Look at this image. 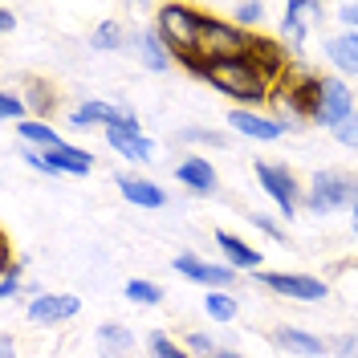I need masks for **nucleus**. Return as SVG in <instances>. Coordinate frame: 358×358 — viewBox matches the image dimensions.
Returning <instances> with one entry per match:
<instances>
[{
	"label": "nucleus",
	"mask_w": 358,
	"mask_h": 358,
	"mask_svg": "<svg viewBox=\"0 0 358 358\" xmlns=\"http://www.w3.org/2000/svg\"><path fill=\"white\" fill-rule=\"evenodd\" d=\"M78 313H82V297H73V293H41V297H29L24 322H33V326H62V322H73Z\"/></svg>",
	"instance_id": "9b49d317"
},
{
	"label": "nucleus",
	"mask_w": 358,
	"mask_h": 358,
	"mask_svg": "<svg viewBox=\"0 0 358 358\" xmlns=\"http://www.w3.org/2000/svg\"><path fill=\"white\" fill-rule=\"evenodd\" d=\"M326 62L338 69V73H350L358 78V33H338L326 41Z\"/></svg>",
	"instance_id": "5701e85b"
},
{
	"label": "nucleus",
	"mask_w": 358,
	"mask_h": 358,
	"mask_svg": "<svg viewBox=\"0 0 358 358\" xmlns=\"http://www.w3.org/2000/svg\"><path fill=\"white\" fill-rule=\"evenodd\" d=\"M203 82L224 94V98H232L236 102V110H261L273 102V82H268L265 73L257 69L252 57H228V62H212L208 73H203Z\"/></svg>",
	"instance_id": "f257e3e1"
},
{
	"label": "nucleus",
	"mask_w": 358,
	"mask_h": 358,
	"mask_svg": "<svg viewBox=\"0 0 358 358\" xmlns=\"http://www.w3.org/2000/svg\"><path fill=\"white\" fill-rule=\"evenodd\" d=\"M24 106H29V118H41L49 122L53 110H57V86L49 82V78H37V73H29L24 78Z\"/></svg>",
	"instance_id": "aec40b11"
},
{
	"label": "nucleus",
	"mask_w": 358,
	"mask_h": 358,
	"mask_svg": "<svg viewBox=\"0 0 358 358\" xmlns=\"http://www.w3.org/2000/svg\"><path fill=\"white\" fill-rule=\"evenodd\" d=\"M257 281H261L268 293L289 297V301H326V297H330V285H326L322 277H313V273H277V268L265 273V268H261Z\"/></svg>",
	"instance_id": "9d476101"
},
{
	"label": "nucleus",
	"mask_w": 358,
	"mask_h": 358,
	"mask_svg": "<svg viewBox=\"0 0 358 358\" xmlns=\"http://www.w3.org/2000/svg\"><path fill=\"white\" fill-rule=\"evenodd\" d=\"M252 41L257 33H245L241 24L220 21V17H203V37H200V57L212 66V62H228V57H248L252 53Z\"/></svg>",
	"instance_id": "39448f33"
},
{
	"label": "nucleus",
	"mask_w": 358,
	"mask_h": 358,
	"mask_svg": "<svg viewBox=\"0 0 358 358\" xmlns=\"http://www.w3.org/2000/svg\"><path fill=\"white\" fill-rule=\"evenodd\" d=\"M13 29H17V13L8 4H0V33H13Z\"/></svg>",
	"instance_id": "58836bf2"
},
{
	"label": "nucleus",
	"mask_w": 358,
	"mask_h": 358,
	"mask_svg": "<svg viewBox=\"0 0 358 358\" xmlns=\"http://www.w3.org/2000/svg\"><path fill=\"white\" fill-rule=\"evenodd\" d=\"M228 127L236 134H245V138H257V143H277L293 131L289 122H281V114H265V110H232Z\"/></svg>",
	"instance_id": "ddd939ff"
},
{
	"label": "nucleus",
	"mask_w": 358,
	"mask_h": 358,
	"mask_svg": "<svg viewBox=\"0 0 358 358\" xmlns=\"http://www.w3.org/2000/svg\"><path fill=\"white\" fill-rule=\"evenodd\" d=\"M21 273H24V261H4V268H0V297L4 301H13L21 293Z\"/></svg>",
	"instance_id": "2f4dec72"
},
{
	"label": "nucleus",
	"mask_w": 358,
	"mask_h": 358,
	"mask_svg": "<svg viewBox=\"0 0 358 358\" xmlns=\"http://www.w3.org/2000/svg\"><path fill=\"white\" fill-rule=\"evenodd\" d=\"M45 163H49V176H90L94 171V155L86 147H73V143H62L53 151H41Z\"/></svg>",
	"instance_id": "f3484780"
},
{
	"label": "nucleus",
	"mask_w": 358,
	"mask_h": 358,
	"mask_svg": "<svg viewBox=\"0 0 358 358\" xmlns=\"http://www.w3.org/2000/svg\"><path fill=\"white\" fill-rule=\"evenodd\" d=\"M358 203V176L355 171H342V167H322L310 179L301 208L313 216H330V212H355Z\"/></svg>",
	"instance_id": "7ed1b4c3"
},
{
	"label": "nucleus",
	"mask_w": 358,
	"mask_h": 358,
	"mask_svg": "<svg viewBox=\"0 0 358 358\" xmlns=\"http://www.w3.org/2000/svg\"><path fill=\"white\" fill-rule=\"evenodd\" d=\"M350 228L358 232V203H355V212H350Z\"/></svg>",
	"instance_id": "79ce46f5"
},
{
	"label": "nucleus",
	"mask_w": 358,
	"mask_h": 358,
	"mask_svg": "<svg viewBox=\"0 0 358 358\" xmlns=\"http://www.w3.org/2000/svg\"><path fill=\"white\" fill-rule=\"evenodd\" d=\"M252 228H257V232H265L268 241H285V228L273 220V216H265V212H252Z\"/></svg>",
	"instance_id": "c9c22d12"
},
{
	"label": "nucleus",
	"mask_w": 358,
	"mask_h": 358,
	"mask_svg": "<svg viewBox=\"0 0 358 358\" xmlns=\"http://www.w3.org/2000/svg\"><path fill=\"white\" fill-rule=\"evenodd\" d=\"M69 127H78V131H94V127H102V131L127 127V131H134V134H147L143 122H138V114H134L127 102H106V98H90V102H82V106H73V110H69Z\"/></svg>",
	"instance_id": "0eeeda50"
},
{
	"label": "nucleus",
	"mask_w": 358,
	"mask_h": 358,
	"mask_svg": "<svg viewBox=\"0 0 358 358\" xmlns=\"http://www.w3.org/2000/svg\"><path fill=\"white\" fill-rule=\"evenodd\" d=\"M273 342H277L285 355H297V358L330 355V342L317 338V334H310V330H301V326H277V330H273Z\"/></svg>",
	"instance_id": "2eb2a0df"
},
{
	"label": "nucleus",
	"mask_w": 358,
	"mask_h": 358,
	"mask_svg": "<svg viewBox=\"0 0 358 358\" xmlns=\"http://www.w3.org/2000/svg\"><path fill=\"white\" fill-rule=\"evenodd\" d=\"M326 17V8L317 4V0H289L285 4V17H281V41L285 49L293 53V62L301 66V57H306V37H310L313 21H322Z\"/></svg>",
	"instance_id": "1a4fd4ad"
},
{
	"label": "nucleus",
	"mask_w": 358,
	"mask_h": 358,
	"mask_svg": "<svg viewBox=\"0 0 358 358\" xmlns=\"http://www.w3.org/2000/svg\"><path fill=\"white\" fill-rule=\"evenodd\" d=\"M236 310H241V306H236V297L228 289H208V297H203V313H208L212 322H232Z\"/></svg>",
	"instance_id": "bb28decb"
},
{
	"label": "nucleus",
	"mask_w": 358,
	"mask_h": 358,
	"mask_svg": "<svg viewBox=\"0 0 358 358\" xmlns=\"http://www.w3.org/2000/svg\"><path fill=\"white\" fill-rule=\"evenodd\" d=\"M216 358H245V355H236V350H220Z\"/></svg>",
	"instance_id": "a19ab883"
},
{
	"label": "nucleus",
	"mask_w": 358,
	"mask_h": 358,
	"mask_svg": "<svg viewBox=\"0 0 358 358\" xmlns=\"http://www.w3.org/2000/svg\"><path fill=\"white\" fill-rule=\"evenodd\" d=\"M203 17H208V8H200V4H176V0L159 4L155 29H159V37L167 41V49L176 53V66L183 57H200Z\"/></svg>",
	"instance_id": "f03ea898"
},
{
	"label": "nucleus",
	"mask_w": 358,
	"mask_h": 358,
	"mask_svg": "<svg viewBox=\"0 0 358 358\" xmlns=\"http://www.w3.org/2000/svg\"><path fill=\"white\" fill-rule=\"evenodd\" d=\"M176 179L183 183V187H187V192H196V196H212V192H216V183H220L216 167H212V159H203V155L179 159Z\"/></svg>",
	"instance_id": "dca6fc26"
},
{
	"label": "nucleus",
	"mask_w": 358,
	"mask_h": 358,
	"mask_svg": "<svg viewBox=\"0 0 358 358\" xmlns=\"http://www.w3.org/2000/svg\"><path fill=\"white\" fill-rule=\"evenodd\" d=\"M147 355L151 358H192L187 346H179L176 338L163 334V330H151V334H147Z\"/></svg>",
	"instance_id": "cd10ccee"
},
{
	"label": "nucleus",
	"mask_w": 358,
	"mask_h": 358,
	"mask_svg": "<svg viewBox=\"0 0 358 358\" xmlns=\"http://www.w3.org/2000/svg\"><path fill=\"white\" fill-rule=\"evenodd\" d=\"M0 118L13 122V127H21L24 118H29V106H24V98L17 90H4V94H0Z\"/></svg>",
	"instance_id": "7c9ffc66"
},
{
	"label": "nucleus",
	"mask_w": 358,
	"mask_h": 358,
	"mask_svg": "<svg viewBox=\"0 0 358 358\" xmlns=\"http://www.w3.org/2000/svg\"><path fill=\"white\" fill-rule=\"evenodd\" d=\"M248 57H252V62H257V69H261L268 82H273V90H277V82H281V78H289L293 69H297V62H293V53L285 49V41L265 37V33H257V41H252V53H248Z\"/></svg>",
	"instance_id": "f8f14e48"
},
{
	"label": "nucleus",
	"mask_w": 358,
	"mask_h": 358,
	"mask_svg": "<svg viewBox=\"0 0 358 358\" xmlns=\"http://www.w3.org/2000/svg\"><path fill=\"white\" fill-rule=\"evenodd\" d=\"M334 138L342 143V147H350V151H358V110L342 122V127H334Z\"/></svg>",
	"instance_id": "f704fd0d"
},
{
	"label": "nucleus",
	"mask_w": 358,
	"mask_h": 358,
	"mask_svg": "<svg viewBox=\"0 0 358 358\" xmlns=\"http://www.w3.org/2000/svg\"><path fill=\"white\" fill-rule=\"evenodd\" d=\"M114 183H118L122 200L134 203V208H163V203H167V192L159 187L155 179H143V176H127V171H118V176H114Z\"/></svg>",
	"instance_id": "a211bd4d"
},
{
	"label": "nucleus",
	"mask_w": 358,
	"mask_h": 358,
	"mask_svg": "<svg viewBox=\"0 0 358 358\" xmlns=\"http://www.w3.org/2000/svg\"><path fill=\"white\" fill-rule=\"evenodd\" d=\"M183 143H203V147H228V138L216 131H200V127H187V131H179Z\"/></svg>",
	"instance_id": "72a5a7b5"
},
{
	"label": "nucleus",
	"mask_w": 358,
	"mask_h": 358,
	"mask_svg": "<svg viewBox=\"0 0 358 358\" xmlns=\"http://www.w3.org/2000/svg\"><path fill=\"white\" fill-rule=\"evenodd\" d=\"M265 4H261V0H241V4H232V24H241V29H245V33H252V29H257V24L265 21Z\"/></svg>",
	"instance_id": "c756f323"
},
{
	"label": "nucleus",
	"mask_w": 358,
	"mask_h": 358,
	"mask_svg": "<svg viewBox=\"0 0 358 358\" xmlns=\"http://www.w3.org/2000/svg\"><path fill=\"white\" fill-rule=\"evenodd\" d=\"M334 13H338V21H342V29H346V33H358V0L338 4Z\"/></svg>",
	"instance_id": "e433bc0d"
},
{
	"label": "nucleus",
	"mask_w": 358,
	"mask_h": 358,
	"mask_svg": "<svg viewBox=\"0 0 358 358\" xmlns=\"http://www.w3.org/2000/svg\"><path fill=\"white\" fill-rule=\"evenodd\" d=\"M98 355L102 358H131L134 355V334L131 326H122V322H106V326H98Z\"/></svg>",
	"instance_id": "4be33fe9"
},
{
	"label": "nucleus",
	"mask_w": 358,
	"mask_h": 358,
	"mask_svg": "<svg viewBox=\"0 0 358 358\" xmlns=\"http://www.w3.org/2000/svg\"><path fill=\"white\" fill-rule=\"evenodd\" d=\"M330 350H338V358H355V338L342 334V338L334 342V346H330Z\"/></svg>",
	"instance_id": "4c0bfd02"
},
{
	"label": "nucleus",
	"mask_w": 358,
	"mask_h": 358,
	"mask_svg": "<svg viewBox=\"0 0 358 358\" xmlns=\"http://www.w3.org/2000/svg\"><path fill=\"white\" fill-rule=\"evenodd\" d=\"M138 53H143V66H147V69H155V73H163V69H171V66H176V53L167 49V41L159 37V29H155V24L138 33Z\"/></svg>",
	"instance_id": "b1692460"
},
{
	"label": "nucleus",
	"mask_w": 358,
	"mask_h": 358,
	"mask_svg": "<svg viewBox=\"0 0 358 358\" xmlns=\"http://www.w3.org/2000/svg\"><path fill=\"white\" fill-rule=\"evenodd\" d=\"M216 245H220L224 265L228 268H236V273H261V261H265V257H261L252 245H245L236 232H224L220 228V232H216Z\"/></svg>",
	"instance_id": "6ab92c4d"
},
{
	"label": "nucleus",
	"mask_w": 358,
	"mask_h": 358,
	"mask_svg": "<svg viewBox=\"0 0 358 358\" xmlns=\"http://www.w3.org/2000/svg\"><path fill=\"white\" fill-rule=\"evenodd\" d=\"M106 143H110L114 155H122L127 163H151V155H155V143L147 134L127 131V127H110L106 131Z\"/></svg>",
	"instance_id": "412c9836"
},
{
	"label": "nucleus",
	"mask_w": 358,
	"mask_h": 358,
	"mask_svg": "<svg viewBox=\"0 0 358 358\" xmlns=\"http://www.w3.org/2000/svg\"><path fill=\"white\" fill-rule=\"evenodd\" d=\"M17 134L24 138V147H33V151H53V147H62V143H66L62 131H57V127H49V122H41V118H24L21 127H17Z\"/></svg>",
	"instance_id": "393cba45"
},
{
	"label": "nucleus",
	"mask_w": 358,
	"mask_h": 358,
	"mask_svg": "<svg viewBox=\"0 0 358 358\" xmlns=\"http://www.w3.org/2000/svg\"><path fill=\"white\" fill-rule=\"evenodd\" d=\"M355 90L346 86L338 73H322V90H317V110H313V122L317 127H342L350 114H355Z\"/></svg>",
	"instance_id": "6e6552de"
},
{
	"label": "nucleus",
	"mask_w": 358,
	"mask_h": 358,
	"mask_svg": "<svg viewBox=\"0 0 358 358\" xmlns=\"http://www.w3.org/2000/svg\"><path fill=\"white\" fill-rule=\"evenodd\" d=\"M127 301H134V306H159L163 289H159L155 281H147V277H131L127 281Z\"/></svg>",
	"instance_id": "c85d7f7f"
},
{
	"label": "nucleus",
	"mask_w": 358,
	"mask_h": 358,
	"mask_svg": "<svg viewBox=\"0 0 358 358\" xmlns=\"http://www.w3.org/2000/svg\"><path fill=\"white\" fill-rule=\"evenodd\" d=\"M252 171H257L261 192L277 203V212H281L285 220H293V216L301 212V196H306V187L297 183V176H293L285 163H265V159H257V163H252Z\"/></svg>",
	"instance_id": "423d86ee"
},
{
	"label": "nucleus",
	"mask_w": 358,
	"mask_h": 358,
	"mask_svg": "<svg viewBox=\"0 0 358 358\" xmlns=\"http://www.w3.org/2000/svg\"><path fill=\"white\" fill-rule=\"evenodd\" d=\"M171 268H176L179 277H192V281L203 285V289H228V285L236 281V268L212 265V261H203V257H196V252H179V257H171Z\"/></svg>",
	"instance_id": "4468645a"
},
{
	"label": "nucleus",
	"mask_w": 358,
	"mask_h": 358,
	"mask_svg": "<svg viewBox=\"0 0 358 358\" xmlns=\"http://www.w3.org/2000/svg\"><path fill=\"white\" fill-rule=\"evenodd\" d=\"M183 346H187V355H192V358H216V355H220L216 338H212V334H203V330H192Z\"/></svg>",
	"instance_id": "473e14b6"
},
{
	"label": "nucleus",
	"mask_w": 358,
	"mask_h": 358,
	"mask_svg": "<svg viewBox=\"0 0 358 358\" xmlns=\"http://www.w3.org/2000/svg\"><path fill=\"white\" fill-rule=\"evenodd\" d=\"M0 358H17V338L0 334Z\"/></svg>",
	"instance_id": "ea45409f"
},
{
	"label": "nucleus",
	"mask_w": 358,
	"mask_h": 358,
	"mask_svg": "<svg viewBox=\"0 0 358 358\" xmlns=\"http://www.w3.org/2000/svg\"><path fill=\"white\" fill-rule=\"evenodd\" d=\"M127 45H131V33H127L122 21H102L90 33V49H98V53H118V49H127Z\"/></svg>",
	"instance_id": "a878e982"
},
{
	"label": "nucleus",
	"mask_w": 358,
	"mask_h": 358,
	"mask_svg": "<svg viewBox=\"0 0 358 358\" xmlns=\"http://www.w3.org/2000/svg\"><path fill=\"white\" fill-rule=\"evenodd\" d=\"M317 90H322V73H310L306 66H297L289 78H281L273 90V106L281 110V122H313L317 110Z\"/></svg>",
	"instance_id": "20e7f679"
}]
</instances>
